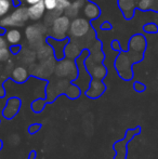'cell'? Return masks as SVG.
<instances>
[{
  "instance_id": "7a4b0ae2",
  "label": "cell",
  "mask_w": 158,
  "mask_h": 159,
  "mask_svg": "<svg viewBox=\"0 0 158 159\" xmlns=\"http://www.w3.org/2000/svg\"><path fill=\"white\" fill-rule=\"evenodd\" d=\"M55 74L57 77L70 80V81H75L78 77L76 64L70 60H63L60 62L55 67Z\"/></svg>"
},
{
  "instance_id": "f1b7e54d",
  "label": "cell",
  "mask_w": 158,
  "mask_h": 159,
  "mask_svg": "<svg viewBox=\"0 0 158 159\" xmlns=\"http://www.w3.org/2000/svg\"><path fill=\"white\" fill-rule=\"evenodd\" d=\"M26 2H27L29 6H32V4H35V3H37V2H39V1H41V0H25Z\"/></svg>"
},
{
  "instance_id": "d4e9b609",
  "label": "cell",
  "mask_w": 158,
  "mask_h": 159,
  "mask_svg": "<svg viewBox=\"0 0 158 159\" xmlns=\"http://www.w3.org/2000/svg\"><path fill=\"white\" fill-rule=\"evenodd\" d=\"M41 125L40 124H34L32 125V126H29V128H28V132H29L30 134H35L36 132H38L40 129H41Z\"/></svg>"
},
{
  "instance_id": "7402d4cb",
  "label": "cell",
  "mask_w": 158,
  "mask_h": 159,
  "mask_svg": "<svg viewBox=\"0 0 158 159\" xmlns=\"http://www.w3.org/2000/svg\"><path fill=\"white\" fill-rule=\"evenodd\" d=\"M44 4V8H46L47 11H54L56 9V0H42Z\"/></svg>"
},
{
  "instance_id": "44dd1931",
  "label": "cell",
  "mask_w": 158,
  "mask_h": 159,
  "mask_svg": "<svg viewBox=\"0 0 158 159\" xmlns=\"http://www.w3.org/2000/svg\"><path fill=\"white\" fill-rule=\"evenodd\" d=\"M10 2L9 0H0V17L6 15L10 10Z\"/></svg>"
},
{
  "instance_id": "2e32d148",
  "label": "cell",
  "mask_w": 158,
  "mask_h": 159,
  "mask_svg": "<svg viewBox=\"0 0 158 159\" xmlns=\"http://www.w3.org/2000/svg\"><path fill=\"white\" fill-rule=\"evenodd\" d=\"M80 94H81V89L79 88L77 84H70L65 91V95L70 100H76L78 98Z\"/></svg>"
},
{
  "instance_id": "484cf974",
  "label": "cell",
  "mask_w": 158,
  "mask_h": 159,
  "mask_svg": "<svg viewBox=\"0 0 158 159\" xmlns=\"http://www.w3.org/2000/svg\"><path fill=\"white\" fill-rule=\"evenodd\" d=\"M7 48V39H4L1 35H0V49Z\"/></svg>"
},
{
  "instance_id": "f546056e",
  "label": "cell",
  "mask_w": 158,
  "mask_h": 159,
  "mask_svg": "<svg viewBox=\"0 0 158 159\" xmlns=\"http://www.w3.org/2000/svg\"><path fill=\"white\" fill-rule=\"evenodd\" d=\"M4 33V30H2V28L1 27H0V35H2V34H3Z\"/></svg>"
},
{
  "instance_id": "5bb4252c",
  "label": "cell",
  "mask_w": 158,
  "mask_h": 159,
  "mask_svg": "<svg viewBox=\"0 0 158 159\" xmlns=\"http://www.w3.org/2000/svg\"><path fill=\"white\" fill-rule=\"evenodd\" d=\"M119 7L121 8L124 14L130 17L134 11V2L133 0H119Z\"/></svg>"
},
{
  "instance_id": "603a6c76",
  "label": "cell",
  "mask_w": 158,
  "mask_h": 159,
  "mask_svg": "<svg viewBox=\"0 0 158 159\" xmlns=\"http://www.w3.org/2000/svg\"><path fill=\"white\" fill-rule=\"evenodd\" d=\"M10 57V51L7 48L0 49V61H7Z\"/></svg>"
},
{
  "instance_id": "3957f363",
  "label": "cell",
  "mask_w": 158,
  "mask_h": 159,
  "mask_svg": "<svg viewBox=\"0 0 158 159\" xmlns=\"http://www.w3.org/2000/svg\"><path fill=\"white\" fill-rule=\"evenodd\" d=\"M28 17L27 9L24 7H20L19 9L11 13L9 16H6L0 21V25L3 27H8V26H21L23 23H25Z\"/></svg>"
},
{
  "instance_id": "8992f818",
  "label": "cell",
  "mask_w": 158,
  "mask_h": 159,
  "mask_svg": "<svg viewBox=\"0 0 158 159\" xmlns=\"http://www.w3.org/2000/svg\"><path fill=\"white\" fill-rule=\"evenodd\" d=\"M105 84L102 82V80L99 79H92L89 84V88L86 90L84 94L88 96L89 98H100V96L103 95V93L105 92Z\"/></svg>"
},
{
  "instance_id": "6da1fadb",
  "label": "cell",
  "mask_w": 158,
  "mask_h": 159,
  "mask_svg": "<svg viewBox=\"0 0 158 159\" xmlns=\"http://www.w3.org/2000/svg\"><path fill=\"white\" fill-rule=\"evenodd\" d=\"M141 129L140 127H135L133 129H128L126 132V135L124 139H121L118 142H115L113 145V148L116 152L114 159H127V154H128V142H130L137 134L140 133Z\"/></svg>"
},
{
  "instance_id": "e0dca14e",
  "label": "cell",
  "mask_w": 158,
  "mask_h": 159,
  "mask_svg": "<svg viewBox=\"0 0 158 159\" xmlns=\"http://www.w3.org/2000/svg\"><path fill=\"white\" fill-rule=\"evenodd\" d=\"M48 104L46 101V98H38V100H35L32 103V109L34 113H41L44 109V106Z\"/></svg>"
},
{
  "instance_id": "d6986e66",
  "label": "cell",
  "mask_w": 158,
  "mask_h": 159,
  "mask_svg": "<svg viewBox=\"0 0 158 159\" xmlns=\"http://www.w3.org/2000/svg\"><path fill=\"white\" fill-rule=\"evenodd\" d=\"M157 0H140L138 7L140 10L142 11H147L150 9H155V4H156Z\"/></svg>"
},
{
  "instance_id": "9c48e42d",
  "label": "cell",
  "mask_w": 158,
  "mask_h": 159,
  "mask_svg": "<svg viewBox=\"0 0 158 159\" xmlns=\"http://www.w3.org/2000/svg\"><path fill=\"white\" fill-rule=\"evenodd\" d=\"M84 3H86L84 0H73V1H70V6L64 11L65 15H67L70 19H75V17H77L80 10L84 8Z\"/></svg>"
},
{
  "instance_id": "ffe728a7",
  "label": "cell",
  "mask_w": 158,
  "mask_h": 159,
  "mask_svg": "<svg viewBox=\"0 0 158 159\" xmlns=\"http://www.w3.org/2000/svg\"><path fill=\"white\" fill-rule=\"evenodd\" d=\"M38 26H29L26 30V35H27V38L29 40H34L36 38L40 37V34L38 33Z\"/></svg>"
},
{
  "instance_id": "277c9868",
  "label": "cell",
  "mask_w": 158,
  "mask_h": 159,
  "mask_svg": "<svg viewBox=\"0 0 158 159\" xmlns=\"http://www.w3.org/2000/svg\"><path fill=\"white\" fill-rule=\"evenodd\" d=\"M70 17L67 15H59L52 21L51 24V30H52L53 37L56 39H63L66 37V34L70 30Z\"/></svg>"
},
{
  "instance_id": "83f0119b",
  "label": "cell",
  "mask_w": 158,
  "mask_h": 159,
  "mask_svg": "<svg viewBox=\"0 0 158 159\" xmlns=\"http://www.w3.org/2000/svg\"><path fill=\"white\" fill-rule=\"evenodd\" d=\"M28 159H36V152L32 151L29 153V156H28Z\"/></svg>"
},
{
  "instance_id": "9a60e30c",
  "label": "cell",
  "mask_w": 158,
  "mask_h": 159,
  "mask_svg": "<svg viewBox=\"0 0 158 159\" xmlns=\"http://www.w3.org/2000/svg\"><path fill=\"white\" fill-rule=\"evenodd\" d=\"M21 38H22L21 32H20L19 30H15V28L8 30V32L6 33L7 41H8L9 43L13 44V46H15V44L19 43V42L21 41Z\"/></svg>"
},
{
  "instance_id": "8fae6325",
  "label": "cell",
  "mask_w": 158,
  "mask_h": 159,
  "mask_svg": "<svg viewBox=\"0 0 158 159\" xmlns=\"http://www.w3.org/2000/svg\"><path fill=\"white\" fill-rule=\"evenodd\" d=\"M28 78V71L25 67H15L12 71V79L17 84H23L27 80Z\"/></svg>"
},
{
  "instance_id": "ba28073f",
  "label": "cell",
  "mask_w": 158,
  "mask_h": 159,
  "mask_svg": "<svg viewBox=\"0 0 158 159\" xmlns=\"http://www.w3.org/2000/svg\"><path fill=\"white\" fill-rule=\"evenodd\" d=\"M44 11H46V8H44L43 1L41 0V1L32 4V6H29V8H27L28 17L33 21H37V20L41 19L42 15L44 14Z\"/></svg>"
},
{
  "instance_id": "ac0fdd59",
  "label": "cell",
  "mask_w": 158,
  "mask_h": 159,
  "mask_svg": "<svg viewBox=\"0 0 158 159\" xmlns=\"http://www.w3.org/2000/svg\"><path fill=\"white\" fill-rule=\"evenodd\" d=\"M70 3V0H56V9L54 11H52V12L54 14L56 13L57 15H61L67 9Z\"/></svg>"
},
{
  "instance_id": "4316f807",
  "label": "cell",
  "mask_w": 158,
  "mask_h": 159,
  "mask_svg": "<svg viewBox=\"0 0 158 159\" xmlns=\"http://www.w3.org/2000/svg\"><path fill=\"white\" fill-rule=\"evenodd\" d=\"M2 96H4V89L1 84V80H0V98H2Z\"/></svg>"
},
{
  "instance_id": "4fadbf2b",
  "label": "cell",
  "mask_w": 158,
  "mask_h": 159,
  "mask_svg": "<svg viewBox=\"0 0 158 159\" xmlns=\"http://www.w3.org/2000/svg\"><path fill=\"white\" fill-rule=\"evenodd\" d=\"M130 47L132 50L143 52L144 48H145V39H144L141 35H137L135 37H133L132 39H131Z\"/></svg>"
},
{
  "instance_id": "52a82bcc",
  "label": "cell",
  "mask_w": 158,
  "mask_h": 159,
  "mask_svg": "<svg viewBox=\"0 0 158 159\" xmlns=\"http://www.w3.org/2000/svg\"><path fill=\"white\" fill-rule=\"evenodd\" d=\"M21 108V101L17 98H12L8 101L3 109V116L7 119H12Z\"/></svg>"
},
{
  "instance_id": "5b68a950",
  "label": "cell",
  "mask_w": 158,
  "mask_h": 159,
  "mask_svg": "<svg viewBox=\"0 0 158 159\" xmlns=\"http://www.w3.org/2000/svg\"><path fill=\"white\" fill-rule=\"evenodd\" d=\"M90 27L91 26L89 20L82 19V17H75L70 22L68 33L73 38H81L90 32Z\"/></svg>"
},
{
  "instance_id": "4dcf8cb0",
  "label": "cell",
  "mask_w": 158,
  "mask_h": 159,
  "mask_svg": "<svg viewBox=\"0 0 158 159\" xmlns=\"http://www.w3.org/2000/svg\"><path fill=\"white\" fill-rule=\"evenodd\" d=\"M1 148H2V141L0 140V149H1Z\"/></svg>"
},
{
  "instance_id": "7c38bea8",
  "label": "cell",
  "mask_w": 158,
  "mask_h": 159,
  "mask_svg": "<svg viewBox=\"0 0 158 159\" xmlns=\"http://www.w3.org/2000/svg\"><path fill=\"white\" fill-rule=\"evenodd\" d=\"M89 69V74L91 75V77L93 79H99V80H102L104 77L106 76V69L103 65L101 64H97L94 65L93 67L91 68H88Z\"/></svg>"
},
{
  "instance_id": "30bf717a",
  "label": "cell",
  "mask_w": 158,
  "mask_h": 159,
  "mask_svg": "<svg viewBox=\"0 0 158 159\" xmlns=\"http://www.w3.org/2000/svg\"><path fill=\"white\" fill-rule=\"evenodd\" d=\"M84 16L87 17V20H89V21H91V20H95L97 16L100 15V8L97 6L95 3H93V2H87V3H84Z\"/></svg>"
},
{
  "instance_id": "cb8c5ba5",
  "label": "cell",
  "mask_w": 158,
  "mask_h": 159,
  "mask_svg": "<svg viewBox=\"0 0 158 159\" xmlns=\"http://www.w3.org/2000/svg\"><path fill=\"white\" fill-rule=\"evenodd\" d=\"M133 88H134V90L137 91V92H144L145 91V89H146V87H145V84H143L142 82H139V81H137V82H134V84H133Z\"/></svg>"
}]
</instances>
